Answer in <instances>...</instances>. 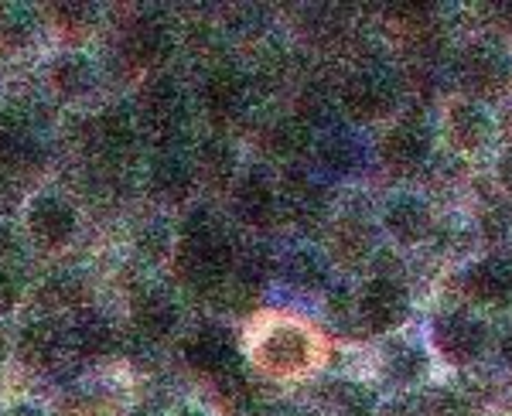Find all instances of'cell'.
<instances>
[{
	"instance_id": "1",
	"label": "cell",
	"mask_w": 512,
	"mask_h": 416,
	"mask_svg": "<svg viewBox=\"0 0 512 416\" xmlns=\"http://www.w3.org/2000/svg\"><path fill=\"white\" fill-rule=\"evenodd\" d=\"M250 355L267 376L291 379L308 372L318 359V338L291 318H270L253 331Z\"/></svg>"
},
{
	"instance_id": "2",
	"label": "cell",
	"mask_w": 512,
	"mask_h": 416,
	"mask_svg": "<svg viewBox=\"0 0 512 416\" xmlns=\"http://www.w3.org/2000/svg\"><path fill=\"white\" fill-rule=\"evenodd\" d=\"M233 266V243L226 229L216 222V215L195 212L185 226L178 249V270L192 287H216Z\"/></svg>"
},
{
	"instance_id": "3",
	"label": "cell",
	"mask_w": 512,
	"mask_h": 416,
	"mask_svg": "<svg viewBox=\"0 0 512 416\" xmlns=\"http://www.w3.org/2000/svg\"><path fill=\"white\" fill-rule=\"evenodd\" d=\"M342 106L359 123L386 120L400 106V86L383 69H359L342 86Z\"/></svg>"
},
{
	"instance_id": "4",
	"label": "cell",
	"mask_w": 512,
	"mask_h": 416,
	"mask_svg": "<svg viewBox=\"0 0 512 416\" xmlns=\"http://www.w3.org/2000/svg\"><path fill=\"white\" fill-rule=\"evenodd\" d=\"M458 76H461V86L472 93V99L482 103V99L502 96V89H506L512 79V62L499 45L478 41V45H468L465 52H461Z\"/></svg>"
},
{
	"instance_id": "5",
	"label": "cell",
	"mask_w": 512,
	"mask_h": 416,
	"mask_svg": "<svg viewBox=\"0 0 512 416\" xmlns=\"http://www.w3.org/2000/svg\"><path fill=\"white\" fill-rule=\"evenodd\" d=\"M434 348L444 355L451 365H472L485 355L489 345V328L482 318L468 311H444L431 328Z\"/></svg>"
},
{
	"instance_id": "6",
	"label": "cell",
	"mask_w": 512,
	"mask_h": 416,
	"mask_svg": "<svg viewBox=\"0 0 512 416\" xmlns=\"http://www.w3.org/2000/svg\"><path fill=\"white\" fill-rule=\"evenodd\" d=\"M355 314L369 331H393L407 321L410 314V294L400 280L393 277H373L355 297Z\"/></svg>"
},
{
	"instance_id": "7",
	"label": "cell",
	"mask_w": 512,
	"mask_h": 416,
	"mask_svg": "<svg viewBox=\"0 0 512 416\" xmlns=\"http://www.w3.org/2000/svg\"><path fill=\"white\" fill-rule=\"evenodd\" d=\"M431 147H434V133L427 127L420 116H403L396 120L383 137V161L390 164L393 171H414L420 164L431 157Z\"/></svg>"
},
{
	"instance_id": "8",
	"label": "cell",
	"mask_w": 512,
	"mask_h": 416,
	"mask_svg": "<svg viewBox=\"0 0 512 416\" xmlns=\"http://www.w3.org/2000/svg\"><path fill=\"white\" fill-rule=\"evenodd\" d=\"M444 133H448L454 151L475 154L489 144L492 133H495L492 113L485 110V103H478L472 96L454 99L448 106V113H444Z\"/></svg>"
},
{
	"instance_id": "9",
	"label": "cell",
	"mask_w": 512,
	"mask_h": 416,
	"mask_svg": "<svg viewBox=\"0 0 512 416\" xmlns=\"http://www.w3.org/2000/svg\"><path fill=\"white\" fill-rule=\"evenodd\" d=\"M185 359L192 369L205 372V376H222V372L236 369V341L219 324H202L185 341Z\"/></svg>"
},
{
	"instance_id": "10",
	"label": "cell",
	"mask_w": 512,
	"mask_h": 416,
	"mask_svg": "<svg viewBox=\"0 0 512 416\" xmlns=\"http://www.w3.org/2000/svg\"><path fill=\"white\" fill-rule=\"evenodd\" d=\"M465 290H468V297L478 304L509 311L512 307V260L485 256V260L472 263L465 270Z\"/></svg>"
},
{
	"instance_id": "11",
	"label": "cell",
	"mask_w": 512,
	"mask_h": 416,
	"mask_svg": "<svg viewBox=\"0 0 512 416\" xmlns=\"http://www.w3.org/2000/svg\"><path fill=\"white\" fill-rule=\"evenodd\" d=\"M383 229L390 232L396 243L403 246H417L431 236L434 229V215L427 208L424 198L417 195H393L383 208Z\"/></svg>"
},
{
	"instance_id": "12",
	"label": "cell",
	"mask_w": 512,
	"mask_h": 416,
	"mask_svg": "<svg viewBox=\"0 0 512 416\" xmlns=\"http://www.w3.org/2000/svg\"><path fill=\"white\" fill-rule=\"evenodd\" d=\"M280 208V198H277V188L267 181L263 171H250L243 181L236 185V215L253 229H263L274 222Z\"/></svg>"
},
{
	"instance_id": "13",
	"label": "cell",
	"mask_w": 512,
	"mask_h": 416,
	"mask_svg": "<svg viewBox=\"0 0 512 416\" xmlns=\"http://www.w3.org/2000/svg\"><path fill=\"white\" fill-rule=\"evenodd\" d=\"M144 120L161 137H175L181 130V123H185V99H181L178 86L171 79H158L144 93Z\"/></svg>"
},
{
	"instance_id": "14",
	"label": "cell",
	"mask_w": 512,
	"mask_h": 416,
	"mask_svg": "<svg viewBox=\"0 0 512 416\" xmlns=\"http://www.w3.org/2000/svg\"><path fill=\"white\" fill-rule=\"evenodd\" d=\"M28 226L35 232L38 243L62 246L76 232V212L62 202V198H38L28 212Z\"/></svg>"
},
{
	"instance_id": "15",
	"label": "cell",
	"mask_w": 512,
	"mask_h": 416,
	"mask_svg": "<svg viewBox=\"0 0 512 416\" xmlns=\"http://www.w3.org/2000/svg\"><path fill=\"white\" fill-rule=\"evenodd\" d=\"M41 154H38V144L28 137L24 127H0V178L7 181H21L28 178L31 171L38 168Z\"/></svg>"
},
{
	"instance_id": "16",
	"label": "cell",
	"mask_w": 512,
	"mask_h": 416,
	"mask_svg": "<svg viewBox=\"0 0 512 416\" xmlns=\"http://www.w3.org/2000/svg\"><path fill=\"white\" fill-rule=\"evenodd\" d=\"M123 52L137 65H158L171 52V35L158 18H137L123 38Z\"/></svg>"
},
{
	"instance_id": "17",
	"label": "cell",
	"mask_w": 512,
	"mask_h": 416,
	"mask_svg": "<svg viewBox=\"0 0 512 416\" xmlns=\"http://www.w3.org/2000/svg\"><path fill=\"white\" fill-rule=\"evenodd\" d=\"M134 324L140 335L147 338H168L178 324V307L171 304V297L158 294V290L140 294L134 301Z\"/></svg>"
},
{
	"instance_id": "18",
	"label": "cell",
	"mask_w": 512,
	"mask_h": 416,
	"mask_svg": "<svg viewBox=\"0 0 512 416\" xmlns=\"http://www.w3.org/2000/svg\"><path fill=\"white\" fill-rule=\"evenodd\" d=\"M246 103V82L236 72H216L205 82V106L216 120H229L243 110Z\"/></svg>"
},
{
	"instance_id": "19",
	"label": "cell",
	"mask_w": 512,
	"mask_h": 416,
	"mask_svg": "<svg viewBox=\"0 0 512 416\" xmlns=\"http://www.w3.org/2000/svg\"><path fill=\"white\" fill-rule=\"evenodd\" d=\"M195 171L188 161H181L178 154H164L161 161H154L151 171V185L164 198V202H181V198L192 191Z\"/></svg>"
},
{
	"instance_id": "20",
	"label": "cell",
	"mask_w": 512,
	"mask_h": 416,
	"mask_svg": "<svg viewBox=\"0 0 512 416\" xmlns=\"http://www.w3.org/2000/svg\"><path fill=\"white\" fill-rule=\"evenodd\" d=\"M383 365H386V376H390L396 386H410V382H420L427 376V355L414 341H393V345L386 348Z\"/></svg>"
},
{
	"instance_id": "21",
	"label": "cell",
	"mask_w": 512,
	"mask_h": 416,
	"mask_svg": "<svg viewBox=\"0 0 512 416\" xmlns=\"http://www.w3.org/2000/svg\"><path fill=\"white\" fill-rule=\"evenodd\" d=\"M280 273L297 290H321L328 280V266L315 249H297V253H291L284 266H280Z\"/></svg>"
},
{
	"instance_id": "22",
	"label": "cell",
	"mask_w": 512,
	"mask_h": 416,
	"mask_svg": "<svg viewBox=\"0 0 512 416\" xmlns=\"http://www.w3.org/2000/svg\"><path fill=\"white\" fill-rule=\"evenodd\" d=\"M62 352V331L52 321H35L24 328L21 335V355L31 365H48L55 362V355Z\"/></svg>"
},
{
	"instance_id": "23",
	"label": "cell",
	"mask_w": 512,
	"mask_h": 416,
	"mask_svg": "<svg viewBox=\"0 0 512 416\" xmlns=\"http://www.w3.org/2000/svg\"><path fill=\"white\" fill-rule=\"evenodd\" d=\"M195 171L202 174L205 181L212 185H229L236 178V154L229 144L222 140H209V144L198 147V157H195Z\"/></svg>"
},
{
	"instance_id": "24",
	"label": "cell",
	"mask_w": 512,
	"mask_h": 416,
	"mask_svg": "<svg viewBox=\"0 0 512 416\" xmlns=\"http://www.w3.org/2000/svg\"><path fill=\"white\" fill-rule=\"evenodd\" d=\"M318 157H321V164H325L328 171H335V174H349L359 168V161H362V147L355 144V140L349 137V133H325L321 137V144H318Z\"/></svg>"
},
{
	"instance_id": "25",
	"label": "cell",
	"mask_w": 512,
	"mask_h": 416,
	"mask_svg": "<svg viewBox=\"0 0 512 416\" xmlns=\"http://www.w3.org/2000/svg\"><path fill=\"white\" fill-rule=\"evenodd\" d=\"M72 345L86 359H99V355H106L113 348V328L96 314H82L76 328H72Z\"/></svg>"
},
{
	"instance_id": "26",
	"label": "cell",
	"mask_w": 512,
	"mask_h": 416,
	"mask_svg": "<svg viewBox=\"0 0 512 416\" xmlns=\"http://www.w3.org/2000/svg\"><path fill=\"white\" fill-rule=\"evenodd\" d=\"M96 140H99V147H103L106 154H123V151H127V147L134 144V120H130V113L110 110V113L99 116Z\"/></svg>"
},
{
	"instance_id": "27",
	"label": "cell",
	"mask_w": 512,
	"mask_h": 416,
	"mask_svg": "<svg viewBox=\"0 0 512 416\" xmlns=\"http://www.w3.org/2000/svg\"><path fill=\"white\" fill-rule=\"evenodd\" d=\"M52 82L62 96H82L89 86H93V65H89L82 55H65L55 62Z\"/></svg>"
},
{
	"instance_id": "28",
	"label": "cell",
	"mask_w": 512,
	"mask_h": 416,
	"mask_svg": "<svg viewBox=\"0 0 512 416\" xmlns=\"http://www.w3.org/2000/svg\"><path fill=\"white\" fill-rule=\"evenodd\" d=\"M335 249L342 253V260H352V263L366 260V256L373 253V229L359 219L342 222L335 232Z\"/></svg>"
},
{
	"instance_id": "29",
	"label": "cell",
	"mask_w": 512,
	"mask_h": 416,
	"mask_svg": "<svg viewBox=\"0 0 512 416\" xmlns=\"http://www.w3.org/2000/svg\"><path fill=\"white\" fill-rule=\"evenodd\" d=\"M31 28H35V18H31L28 7L0 4V38L11 41V45H21V41L31 38Z\"/></svg>"
},
{
	"instance_id": "30",
	"label": "cell",
	"mask_w": 512,
	"mask_h": 416,
	"mask_svg": "<svg viewBox=\"0 0 512 416\" xmlns=\"http://www.w3.org/2000/svg\"><path fill=\"white\" fill-rule=\"evenodd\" d=\"M270 147L280 154V157H294L308 147V130H304L301 120H284L270 130Z\"/></svg>"
},
{
	"instance_id": "31",
	"label": "cell",
	"mask_w": 512,
	"mask_h": 416,
	"mask_svg": "<svg viewBox=\"0 0 512 416\" xmlns=\"http://www.w3.org/2000/svg\"><path fill=\"white\" fill-rule=\"evenodd\" d=\"M216 389H219V403L229 406V410H239V406L250 403V379L239 369H229L216 376Z\"/></svg>"
},
{
	"instance_id": "32",
	"label": "cell",
	"mask_w": 512,
	"mask_h": 416,
	"mask_svg": "<svg viewBox=\"0 0 512 416\" xmlns=\"http://www.w3.org/2000/svg\"><path fill=\"white\" fill-rule=\"evenodd\" d=\"M424 416H475V413H472V406H468L458 393H448V389H441V393H434L431 399H427Z\"/></svg>"
},
{
	"instance_id": "33",
	"label": "cell",
	"mask_w": 512,
	"mask_h": 416,
	"mask_svg": "<svg viewBox=\"0 0 512 416\" xmlns=\"http://www.w3.org/2000/svg\"><path fill=\"white\" fill-rule=\"evenodd\" d=\"M509 226H512V212L506 205H489L482 212V229L489 239H502L509 232Z\"/></svg>"
},
{
	"instance_id": "34",
	"label": "cell",
	"mask_w": 512,
	"mask_h": 416,
	"mask_svg": "<svg viewBox=\"0 0 512 416\" xmlns=\"http://www.w3.org/2000/svg\"><path fill=\"white\" fill-rule=\"evenodd\" d=\"M52 294V301L55 304H65V307H72V304H79V297H82V284L79 280H72V277H62V280H52L45 290V297Z\"/></svg>"
},
{
	"instance_id": "35",
	"label": "cell",
	"mask_w": 512,
	"mask_h": 416,
	"mask_svg": "<svg viewBox=\"0 0 512 416\" xmlns=\"http://www.w3.org/2000/svg\"><path fill=\"white\" fill-rule=\"evenodd\" d=\"M52 11H55V21H59L65 31H79L82 24L89 21L86 4H59V7H52Z\"/></svg>"
},
{
	"instance_id": "36",
	"label": "cell",
	"mask_w": 512,
	"mask_h": 416,
	"mask_svg": "<svg viewBox=\"0 0 512 416\" xmlns=\"http://www.w3.org/2000/svg\"><path fill=\"white\" fill-rule=\"evenodd\" d=\"M18 304V280L7 270H0V311H11Z\"/></svg>"
},
{
	"instance_id": "37",
	"label": "cell",
	"mask_w": 512,
	"mask_h": 416,
	"mask_svg": "<svg viewBox=\"0 0 512 416\" xmlns=\"http://www.w3.org/2000/svg\"><path fill=\"white\" fill-rule=\"evenodd\" d=\"M376 416H424V413H420L414 403H407V399H390Z\"/></svg>"
},
{
	"instance_id": "38",
	"label": "cell",
	"mask_w": 512,
	"mask_h": 416,
	"mask_svg": "<svg viewBox=\"0 0 512 416\" xmlns=\"http://www.w3.org/2000/svg\"><path fill=\"white\" fill-rule=\"evenodd\" d=\"M495 178H499V185L512 195V147L499 157V164H495Z\"/></svg>"
},
{
	"instance_id": "39",
	"label": "cell",
	"mask_w": 512,
	"mask_h": 416,
	"mask_svg": "<svg viewBox=\"0 0 512 416\" xmlns=\"http://www.w3.org/2000/svg\"><path fill=\"white\" fill-rule=\"evenodd\" d=\"M502 362H506V369L512 372V331L506 335V341H502Z\"/></svg>"
},
{
	"instance_id": "40",
	"label": "cell",
	"mask_w": 512,
	"mask_h": 416,
	"mask_svg": "<svg viewBox=\"0 0 512 416\" xmlns=\"http://www.w3.org/2000/svg\"><path fill=\"white\" fill-rule=\"evenodd\" d=\"M7 416H41L38 410H31V406H18V410H11Z\"/></svg>"
},
{
	"instance_id": "41",
	"label": "cell",
	"mask_w": 512,
	"mask_h": 416,
	"mask_svg": "<svg viewBox=\"0 0 512 416\" xmlns=\"http://www.w3.org/2000/svg\"><path fill=\"white\" fill-rule=\"evenodd\" d=\"M175 416H209V413H202V410H195V406H185V410H178Z\"/></svg>"
},
{
	"instance_id": "42",
	"label": "cell",
	"mask_w": 512,
	"mask_h": 416,
	"mask_svg": "<svg viewBox=\"0 0 512 416\" xmlns=\"http://www.w3.org/2000/svg\"><path fill=\"white\" fill-rule=\"evenodd\" d=\"M7 243H11V239H7V229L0 226V253H4V249H7Z\"/></svg>"
},
{
	"instance_id": "43",
	"label": "cell",
	"mask_w": 512,
	"mask_h": 416,
	"mask_svg": "<svg viewBox=\"0 0 512 416\" xmlns=\"http://www.w3.org/2000/svg\"><path fill=\"white\" fill-rule=\"evenodd\" d=\"M506 28L512 31V7H506Z\"/></svg>"
},
{
	"instance_id": "44",
	"label": "cell",
	"mask_w": 512,
	"mask_h": 416,
	"mask_svg": "<svg viewBox=\"0 0 512 416\" xmlns=\"http://www.w3.org/2000/svg\"><path fill=\"white\" fill-rule=\"evenodd\" d=\"M0 355H4V341H0Z\"/></svg>"
}]
</instances>
